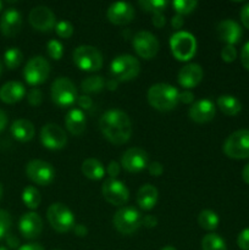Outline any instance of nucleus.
<instances>
[{"label":"nucleus","mask_w":249,"mask_h":250,"mask_svg":"<svg viewBox=\"0 0 249 250\" xmlns=\"http://www.w3.org/2000/svg\"><path fill=\"white\" fill-rule=\"evenodd\" d=\"M46 51L53 60H60L63 56V45L56 39H51L46 44Z\"/></svg>","instance_id":"36"},{"label":"nucleus","mask_w":249,"mask_h":250,"mask_svg":"<svg viewBox=\"0 0 249 250\" xmlns=\"http://www.w3.org/2000/svg\"><path fill=\"white\" fill-rule=\"evenodd\" d=\"M28 20L31 26L39 32H50L56 26V19L54 12L49 7L43 6V5L33 7L29 12Z\"/></svg>","instance_id":"16"},{"label":"nucleus","mask_w":249,"mask_h":250,"mask_svg":"<svg viewBox=\"0 0 249 250\" xmlns=\"http://www.w3.org/2000/svg\"><path fill=\"white\" fill-rule=\"evenodd\" d=\"M142 225L144 227H146V229H154L158 225V219L155 216H153V215H146V216H144L142 219Z\"/></svg>","instance_id":"48"},{"label":"nucleus","mask_w":249,"mask_h":250,"mask_svg":"<svg viewBox=\"0 0 249 250\" xmlns=\"http://www.w3.org/2000/svg\"><path fill=\"white\" fill-rule=\"evenodd\" d=\"M110 72L117 82H128L139 75L141 62L129 54H122L111 61Z\"/></svg>","instance_id":"3"},{"label":"nucleus","mask_w":249,"mask_h":250,"mask_svg":"<svg viewBox=\"0 0 249 250\" xmlns=\"http://www.w3.org/2000/svg\"><path fill=\"white\" fill-rule=\"evenodd\" d=\"M224 153L229 159L249 158V129H238L227 137L224 143Z\"/></svg>","instance_id":"9"},{"label":"nucleus","mask_w":249,"mask_h":250,"mask_svg":"<svg viewBox=\"0 0 249 250\" xmlns=\"http://www.w3.org/2000/svg\"><path fill=\"white\" fill-rule=\"evenodd\" d=\"M7 121H9V119H7L6 112L0 109V132L4 131L5 127L7 126Z\"/></svg>","instance_id":"53"},{"label":"nucleus","mask_w":249,"mask_h":250,"mask_svg":"<svg viewBox=\"0 0 249 250\" xmlns=\"http://www.w3.org/2000/svg\"><path fill=\"white\" fill-rule=\"evenodd\" d=\"M77 104L81 109H84V110H89L93 105V100L89 95H81V97L77 98Z\"/></svg>","instance_id":"44"},{"label":"nucleus","mask_w":249,"mask_h":250,"mask_svg":"<svg viewBox=\"0 0 249 250\" xmlns=\"http://www.w3.org/2000/svg\"><path fill=\"white\" fill-rule=\"evenodd\" d=\"M102 193L104 199L114 207H122L129 199L128 188L116 178H106L103 183Z\"/></svg>","instance_id":"13"},{"label":"nucleus","mask_w":249,"mask_h":250,"mask_svg":"<svg viewBox=\"0 0 249 250\" xmlns=\"http://www.w3.org/2000/svg\"><path fill=\"white\" fill-rule=\"evenodd\" d=\"M106 16L112 24L124 26V24L131 23L132 20L134 19V9L128 2L117 1L110 5Z\"/></svg>","instance_id":"18"},{"label":"nucleus","mask_w":249,"mask_h":250,"mask_svg":"<svg viewBox=\"0 0 249 250\" xmlns=\"http://www.w3.org/2000/svg\"><path fill=\"white\" fill-rule=\"evenodd\" d=\"M53 250H61V249H53Z\"/></svg>","instance_id":"62"},{"label":"nucleus","mask_w":249,"mask_h":250,"mask_svg":"<svg viewBox=\"0 0 249 250\" xmlns=\"http://www.w3.org/2000/svg\"><path fill=\"white\" fill-rule=\"evenodd\" d=\"M132 46L139 58L151 60L158 54L160 44L158 38L149 31H139L132 39Z\"/></svg>","instance_id":"11"},{"label":"nucleus","mask_w":249,"mask_h":250,"mask_svg":"<svg viewBox=\"0 0 249 250\" xmlns=\"http://www.w3.org/2000/svg\"><path fill=\"white\" fill-rule=\"evenodd\" d=\"M158 189L153 185L146 183V185L142 186L138 192H137V204L142 210L149 211V210L154 209V207L158 203Z\"/></svg>","instance_id":"25"},{"label":"nucleus","mask_w":249,"mask_h":250,"mask_svg":"<svg viewBox=\"0 0 249 250\" xmlns=\"http://www.w3.org/2000/svg\"><path fill=\"white\" fill-rule=\"evenodd\" d=\"M73 63L85 72H95L103 67V55L95 46L80 45L72 53Z\"/></svg>","instance_id":"5"},{"label":"nucleus","mask_w":249,"mask_h":250,"mask_svg":"<svg viewBox=\"0 0 249 250\" xmlns=\"http://www.w3.org/2000/svg\"><path fill=\"white\" fill-rule=\"evenodd\" d=\"M183 24H185V21H183V16H181V15L176 14L175 16L171 19V26L175 29H181L183 27Z\"/></svg>","instance_id":"51"},{"label":"nucleus","mask_w":249,"mask_h":250,"mask_svg":"<svg viewBox=\"0 0 249 250\" xmlns=\"http://www.w3.org/2000/svg\"><path fill=\"white\" fill-rule=\"evenodd\" d=\"M104 87L105 81L102 76H89L85 80H83L82 84H81V89L83 93H85V95L102 92Z\"/></svg>","instance_id":"30"},{"label":"nucleus","mask_w":249,"mask_h":250,"mask_svg":"<svg viewBox=\"0 0 249 250\" xmlns=\"http://www.w3.org/2000/svg\"><path fill=\"white\" fill-rule=\"evenodd\" d=\"M41 142L46 149L60 150L65 148L67 144V136L59 125L46 124L41 131Z\"/></svg>","instance_id":"14"},{"label":"nucleus","mask_w":249,"mask_h":250,"mask_svg":"<svg viewBox=\"0 0 249 250\" xmlns=\"http://www.w3.org/2000/svg\"><path fill=\"white\" fill-rule=\"evenodd\" d=\"M202 250H227V246L219 234L208 233L202 239Z\"/></svg>","instance_id":"32"},{"label":"nucleus","mask_w":249,"mask_h":250,"mask_svg":"<svg viewBox=\"0 0 249 250\" xmlns=\"http://www.w3.org/2000/svg\"><path fill=\"white\" fill-rule=\"evenodd\" d=\"M142 215L137 209L132 207H124L117 210L112 219V224L117 232L124 236H129L137 232L142 226Z\"/></svg>","instance_id":"7"},{"label":"nucleus","mask_w":249,"mask_h":250,"mask_svg":"<svg viewBox=\"0 0 249 250\" xmlns=\"http://www.w3.org/2000/svg\"><path fill=\"white\" fill-rule=\"evenodd\" d=\"M1 9H2V2L0 1V11H1Z\"/></svg>","instance_id":"61"},{"label":"nucleus","mask_w":249,"mask_h":250,"mask_svg":"<svg viewBox=\"0 0 249 250\" xmlns=\"http://www.w3.org/2000/svg\"><path fill=\"white\" fill-rule=\"evenodd\" d=\"M178 100L183 104H193L194 102V94L190 90H183L178 94Z\"/></svg>","instance_id":"46"},{"label":"nucleus","mask_w":249,"mask_h":250,"mask_svg":"<svg viewBox=\"0 0 249 250\" xmlns=\"http://www.w3.org/2000/svg\"><path fill=\"white\" fill-rule=\"evenodd\" d=\"M17 250H44V248L38 243H29V244H24V246L20 247Z\"/></svg>","instance_id":"54"},{"label":"nucleus","mask_w":249,"mask_h":250,"mask_svg":"<svg viewBox=\"0 0 249 250\" xmlns=\"http://www.w3.org/2000/svg\"><path fill=\"white\" fill-rule=\"evenodd\" d=\"M19 229L23 238L36 239L43 231V220L37 212H26L20 219Z\"/></svg>","instance_id":"17"},{"label":"nucleus","mask_w":249,"mask_h":250,"mask_svg":"<svg viewBox=\"0 0 249 250\" xmlns=\"http://www.w3.org/2000/svg\"><path fill=\"white\" fill-rule=\"evenodd\" d=\"M242 177H243V181L247 183V185H249V164H247L246 166H244L243 171H242Z\"/></svg>","instance_id":"55"},{"label":"nucleus","mask_w":249,"mask_h":250,"mask_svg":"<svg viewBox=\"0 0 249 250\" xmlns=\"http://www.w3.org/2000/svg\"><path fill=\"white\" fill-rule=\"evenodd\" d=\"M22 200L28 209L36 210L41 204V192L33 186H27L22 192Z\"/></svg>","instance_id":"31"},{"label":"nucleus","mask_w":249,"mask_h":250,"mask_svg":"<svg viewBox=\"0 0 249 250\" xmlns=\"http://www.w3.org/2000/svg\"><path fill=\"white\" fill-rule=\"evenodd\" d=\"M198 224L205 231H214L217 229L220 224V219L217 216V214L212 210L205 209L202 210L199 212V216H198Z\"/></svg>","instance_id":"29"},{"label":"nucleus","mask_w":249,"mask_h":250,"mask_svg":"<svg viewBox=\"0 0 249 250\" xmlns=\"http://www.w3.org/2000/svg\"><path fill=\"white\" fill-rule=\"evenodd\" d=\"M237 244L239 249L249 250V229H243L237 237Z\"/></svg>","instance_id":"41"},{"label":"nucleus","mask_w":249,"mask_h":250,"mask_svg":"<svg viewBox=\"0 0 249 250\" xmlns=\"http://www.w3.org/2000/svg\"><path fill=\"white\" fill-rule=\"evenodd\" d=\"M216 107L210 99H202L193 103L189 107L188 116L195 124H208L215 117Z\"/></svg>","instance_id":"19"},{"label":"nucleus","mask_w":249,"mask_h":250,"mask_svg":"<svg viewBox=\"0 0 249 250\" xmlns=\"http://www.w3.org/2000/svg\"><path fill=\"white\" fill-rule=\"evenodd\" d=\"M117 84H119V82H117L116 80H114V78H111V80H109L106 82V87L109 90H115L117 88Z\"/></svg>","instance_id":"56"},{"label":"nucleus","mask_w":249,"mask_h":250,"mask_svg":"<svg viewBox=\"0 0 249 250\" xmlns=\"http://www.w3.org/2000/svg\"><path fill=\"white\" fill-rule=\"evenodd\" d=\"M149 165V156L144 149L134 146L129 148L122 154L121 166L126 171L132 173H137L143 171L144 168L148 167Z\"/></svg>","instance_id":"15"},{"label":"nucleus","mask_w":249,"mask_h":250,"mask_svg":"<svg viewBox=\"0 0 249 250\" xmlns=\"http://www.w3.org/2000/svg\"><path fill=\"white\" fill-rule=\"evenodd\" d=\"M22 28V15L14 7L5 10L0 19V31L5 37H15Z\"/></svg>","instance_id":"21"},{"label":"nucleus","mask_w":249,"mask_h":250,"mask_svg":"<svg viewBox=\"0 0 249 250\" xmlns=\"http://www.w3.org/2000/svg\"><path fill=\"white\" fill-rule=\"evenodd\" d=\"M103 136L115 146L127 143L132 136V122L126 112L117 109L107 110L99 120Z\"/></svg>","instance_id":"1"},{"label":"nucleus","mask_w":249,"mask_h":250,"mask_svg":"<svg viewBox=\"0 0 249 250\" xmlns=\"http://www.w3.org/2000/svg\"><path fill=\"white\" fill-rule=\"evenodd\" d=\"M203 77H204V72H203L202 66L192 62L181 68L177 76V81L181 87L190 89V88L197 87L202 82Z\"/></svg>","instance_id":"22"},{"label":"nucleus","mask_w":249,"mask_h":250,"mask_svg":"<svg viewBox=\"0 0 249 250\" xmlns=\"http://www.w3.org/2000/svg\"><path fill=\"white\" fill-rule=\"evenodd\" d=\"M237 58V50L233 45H225L221 50V59L225 62H233Z\"/></svg>","instance_id":"40"},{"label":"nucleus","mask_w":249,"mask_h":250,"mask_svg":"<svg viewBox=\"0 0 249 250\" xmlns=\"http://www.w3.org/2000/svg\"><path fill=\"white\" fill-rule=\"evenodd\" d=\"M26 95V88L21 82L10 81L0 88V100L5 104H15L22 100Z\"/></svg>","instance_id":"23"},{"label":"nucleus","mask_w":249,"mask_h":250,"mask_svg":"<svg viewBox=\"0 0 249 250\" xmlns=\"http://www.w3.org/2000/svg\"><path fill=\"white\" fill-rule=\"evenodd\" d=\"M151 23L156 27V28H163L166 24V17L164 16L163 12L160 14H154L151 16Z\"/></svg>","instance_id":"47"},{"label":"nucleus","mask_w":249,"mask_h":250,"mask_svg":"<svg viewBox=\"0 0 249 250\" xmlns=\"http://www.w3.org/2000/svg\"><path fill=\"white\" fill-rule=\"evenodd\" d=\"M1 71H2V65H1V61H0V75H1Z\"/></svg>","instance_id":"59"},{"label":"nucleus","mask_w":249,"mask_h":250,"mask_svg":"<svg viewBox=\"0 0 249 250\" xmlns=\"http://www.w3.org/2000/svg\"><path fill=\"white\" fill-rule=\"evenodd\" d=\"M23 60V54L19 48H10L4 54V63L10 70H15L21 65Z\"/></svg>","instance_id":"33"},{"label":"nucleus","mask_w":249,"mask_h":250,"mask_svg":"<svg viewBox=\"0 0 249 250\" xmlns=\"http://www.w3.org/2000/svg\"><path fill=\"white\" fill-rule=\"evenodd\" d=\"M148 172L150 173L154 177H159V176L163 175L164 172V166L163 164L159 163V161H154V163H150L148 165Z\"/></svg>","instance_id":"42"},{"label":"nucleus","mask_w":249,"mask_h":250,"mask_svg":"<svg viewBox=\"0 0 249 250\" xmlns=\"http://www.w3.org/2000/svg\"><path fill=\"white\" fill-rule=\"evenodd\" d=\"M82 172L87 178L92 181H99L104 177V165L94 158L85 159L82 164Z\"/></svg>","instance_id":"28"},{"label":"nucleus","mask_w":249,"mask_h":250,"mask_svg":"<svg viewBox=\"0 0 249 250\" xmlns=\"http://www.w3.org/2000/svg\"><path fill=\"white\" fill-rule=\"evenodd\" d=\"M178 94L180 92L177 88L167 83H156L151 85L148 90V102L151 107L158 111H171L178 105Z\"/></svg>","instance_id":"2"},{"label":"nucleus","mask_w":249,"mask_h":250,"mask_svg":"<svg viewBox=\"0 0 249 250\" xmlns=\"http://www.w3.org/2000/svg\"><path fill=\"white\" fill-rule=\"evenodd\" d=\"M65 126L67 131L73 136H81L84 133L85 127H87L84 112L81 109L70 110L65 117Z\"/></svg>","instance_id":"24"},{"label":"nucleus","mask_w":249,"mask_h":250,"mask_svg":"<svg viewBox=\"0 0 249 250\" xmlns=\"http://www.w3.org/2000/svg\"><path fill=\"white\" fill-rule=\"evenodd\" d=\"M138 5L143 11L154 15L163 12L167 6V1L166 0H139Z\"/></svg>","instance_id":"34"},{"label":"nucleus","mask_w":249,"mask_h":250,"mask_svg":"<svg viewBox=\"0 0 249 250\" xmlns=\"http://www.w3.org/2000/svg\"><path fill=\"white\" fill-rule=\"evenodd\" d=\"M216 32L220 41L226 43V45L234 46V44L239 43L242 36H243L241 26H239L236 21L229 19L224 20V21L220 22L216 27Z\"/></svg>","instance_id":"20"},{"label":"nucleus","mask_w":249,"mask_h":250,"mask_svg":"<svg viewBox=\"0 0 249 250\" xmlns=\"http://www.w3.org/2000/svg\"><path fill=\"white\" fill-rule=\"evenodd\" d=\"M50 73V63L43 56H33L29 59L23 68L24 81L29 85H39L45 82Z\"/></svg>","instance_id":"10"},{"label":"nucleus","mask_w":249,"mask_h":250,"mask_svg":"<svg viewBox=\"0 0 249 250\" xmlns=\"http://www.w3.org/2000/svg\"><path fill=\"white\" fill-rule=\"evenodd\" d=\"M217 107L227 116H236L242 111V104L233 95H220L217 98Z\"/></svg>","instance_id":"27"},{"label":"nucleus","mask_w":249,"mask_h":250,"mask_svg":"<svg viewBox=\"0 0 249 250\" xmlns=\"http://www.w3.org/2000/svg\"><path fill=\"white\" fill-rule=\"evenodd\" d=\"M51 100L60 107H67L77 102L76 85L67 77H59L51 84Z\"/></svg>","instance_id":"8"},{"label":"nucleus","mask_w":249,"mask_h":250,"mask_svg":"<svg viewBox=\"0 0 249 250\" xmlns=\"http://www.w3.org/2000/svg\"><path fill=\"white\" fill-rule=\"evenodd\" d=\"M55 32L60 38L67 39L71 38L73 36V32H75V28H73L72 23L68 21H59L55 26Z\"/></svg>","instance_id":"37"},{"label":"nucleus","mask_w":249,"mask_h":250,"mask_svg":"<svg viewBox=\"0 0 249 250\" xmlns=\"http://www.w3.org/2000/svg\"><path fill=\"white\" fill-rule=\"evenodd\" d=\"M10 132H11L12 137L16 141L26 143L33 139L36 129H34L33 124L26 119H19L16 121L12 122L11 127H10Z\"/></svg>","instance_id":"26"},{"label":"nucleus","mask_w":249,"mask_h":250,"mask_svg":"<svg viewBox=\"0 0 249 250\" xmlns=\"http://www.w3.org/2000/svg\"><path fill=\"white\" fill-rule=\"evenodd\" d=\"M120 171H121V164L116 163V161L109 163L106 167V173L109 178H116L120 175Z\"/></svg>","instance_id":"43"},{"label":"nucleus","mask_w":249,"mask_h":250,"mask_svg":"<svg viewBox=\"0 0 249 250\" xmlns=\"http://www.w3.org/2000/svg\"><path fill=\"white\" fill-rule=\"evenodd\" d=\"M27 100L32 106H38L43 102V93L39 88H32L27 94Z\"/></svg>","instance_id":"39"},{"label":"nucleus","mask_w":249,"mask_h":250,"mask_svg":"<svg viewBox=\"0 0 249 250\" xmlns=\"http://www.w3.org/2000/svg\"><path fill=\"white\" fill-rule=\"evenodd\" d=\"M73 232H75L76 236L85 237V236H87V233H88V229H87V227L84 226V225L78 224V225H75V227H73Z\"/></svg>","instance_id":"52"},{"label":"nucleus","mask_w":249,"mask_h":250,"mask_svg":"<svg viewBox=\"0 0 249 250\" xmlns=\"http://www.w3.org/2000/svg\"><path fill=\"white\" fill-rule=\"evenodd\" d=\"M0 250H9V249L5 248V247H0Z\"/></svg>","instance_id":"60"},{"label":"nucleus","mask_w":249,"mask_h":250,"mask_svg":"<svg viewBox=\"0 0 249 250\" xmlns=\"http://www.w3.org/2000/svg\"><path fill=\"white\" fill-rule=\"evenodd\" d=\"M5 239H6V243H7V246L10 247V248H12V249L19 248L20 241H19V238L15 236V234L9 233L6 237H5Z\"/></svg>","instance_id":"50"},{"label":"nucleus","mask_w":249,"mask_h":250,"mask_svg":"<svg viewBox=\"0 0 249 250\" xmlns=\"http://www.w3.org/2000/svg\"><path fill=\"white\" fill-rule=\"evenodd\" d=\"M241 21L246 28L249 29V4L244 5L241 10Z\"/></svg>","instance_id":"49"},{"label":"nucleus","mask_w":249,"mask_h":250,"mask_svg":"<svg viewBox=\"0 0 249 250\" xmlns=\"http://www.w3.org/2000/svg\"><path fill=\"white\" fill-rule=\"evenodd\" d=\"M198 6L197 0H175L172 1V7L177 15H188L194 11Z\"/></svg>","instance_id":"35"},{"label":"nucleus","mask_w":249,"mask_h":250,"mask_svg":"<svg viewBox=\"0 0 249 250\" xmlns=\"http://www.w3.org/2000/svg\"><path fill=\"white\" fill-rule=\"evenodd\" d=\"M170 48L178 61H189L197 53V39L189 32L178 31L171 36Z\"/></svg>","instance_id":"4"},{"label":"nucleus","mask_w":249,"mask_h":250,"mask_svg":"<svg viewBox=\"0 0 249 250\" xmlns=\"http://www.w3.org/2000/svg\"><path fill=\"white\" fill-rule=\"evenodd\" d=\"M241 62L246 70L249 71V42H247L243 45L241 53Z\"/></svg>","instance_id":"45"},{"label":"nucleus","mask_w":249,"mask_h":250,"mask_svg":"<svg viewBox=\"0 0 249 250\" xmlns=\"http://www.w3.org/2000/svg\"><path fill=\"white\" fill-rule=\"evenodd\" d=\"M12 220L9 212L6 210L0 209V239L5 238L9 234L10 229H11Z\"/></svg>","instance_id":"38"},{"label":"nucleus","mask_w":249,"mask_h":250,"mask_svg":"<svg viewBox=\"0 0 249 250\" xmlns=\"http://www.w3.org/2000/svg\"><path fill=\"white\" fill-rule=\"evenodd\" d=\"M2 193H4V189H2V185L0 183V200H1L2 198Z\"/></svg>","instance_id":"58"},{"label":"nucleus","mask_w":249,"mask_h":250,"mask_svg":"<svg viewBox=\"0 0 249 250\" xmlns=\"http://www.w3.org/2000/svg\"><path fill=\"white\" fill-rule=\"evenodd\" d=\"M50 226L59 233H66L75 227V216L73 212L62 203H54L48 208L46 211Z\"/></svg>","instance_id":"6"},{"label":"nucleus","mask_w":249,"mask_h":250,"mask_svg":"<svg viewBox=\"0 0 249 250\" xmlns=\"http://www.w3.org/2000/svg\"><path fill=\"white\" fill-rule=\"evenodd\" d=\"M161 250H177L175 248V247H171V246H167V247H164Z\"/></svg>","instance_id":"57"},{"label":"nucleus","mask_w":249,"mask_h":250,"mask_svg":"<svg viewBox=\"0 0 249 250\" xmlns=\"http://www.w3.org/2000/svg\"><path fill=\"white\" fill-rule=\"evenodd\" d=\"M26 175L29 180L38 186H49L55 178L53 165L44 160L34 159L26 165Z\"/></svg>","instance_id":"12"}]
</instances>
